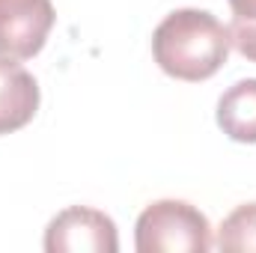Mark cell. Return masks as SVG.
Segmentation results:
<instances>
[{"mask_svg": "<svg viewBox=\"0 0 256 253\" xmlns=\"http://www.w3.org/2000/svg\"><path fill=\"white\" fill-rule=\"evenodd\" d=\"M232 48L230 27L206 9H176L152 33V54L164 74L200 84L220 72Z\"/></svg>", "mask_w": 256, "mask_h": 253, "instance_id": "6da1fadb", "label": "cell"}, {"mask_svg": "<svg viewBox=\"0 0 256 253\" xmlns=\"http://www.w3.org/2000/svg\"><path fill=\"white\" fill-rule=\"evenodd\" d=\"M137 253H206L214 248L208 218L185 200L146 206L134 226Z\"/></svg>", "mask_w": 256, "mask_h": 253, "instance_id": "7a4b0ae2", "label": "cell"}, {"mask_svg": "<svg viewBox=\"0 0 256 253\" xmlns=\"http://www.w3.org/2000/svg\"><path fill=\"white\" fill-rule=\"evenodd\" d=\"M48 253H116V224L90 206H68L45 230Z\"/></svg>", "mask_w": 256, "mask_h": 253, "instance_id": "3957f363", "label": "cell"}, {"mask_svg": "<svg viewBox=\"0 0 256 253\" xmlns=\"http://www.w3.org/2000/svg\"><path fill=\"white\" fill-rule=\"evenodd\" d=\"M51 0H0V57H36L54 27Z\"/></svg>", "mask_w": 256, "mask_h": 253, "instance_id": "277c9868", "label": "cell"}, {"mask_svg": "<svg viewBox=\"0 0 256 253\" xmlns=\"http://www.w3.org/2000/svg\"><path fill=\"white\" fill-rule=\"evenodd\" d=\"M39 110L36 78L12 57H0V134L24 128Z\"/></svg>", "mask_w": 256, "mask_h": 253, "instance_id": "5b68a950", "label": "cell"}, {"mask_svg": "<svg viewBox=\"0 0 256 253\" xmlns=\"http://www.w3.org/2000/svg\"><path fill=\"white\" fill-rule=\"evenodd\" d=\"M218 126L236 143H256V78L232 84L220 96Z\"/></svg>", "mask_w": 256, "mask_h": 253, "instance_id": "8992f818", "label": "cell"}, {"mask_svg": "<svg viewBox=\"0 0 256 253\" xmlns=\"http://www.w3.org/2000/svg\"><path fill=\"white\" fill-rule=\"evenodd\" d=\"M214 248L226 253H256V202H244L224 218Z\"/></svg>", "mask_w": 256, "mask_h": 253, "instance_id": "52a82bcc", "label": "cell"}, {"mask_svg": "<svg viewBox=\"0 0 256 253\" xmlns=\"http://www.w3.org/2000/svg\"><path fill=\"white\" fill-rule=\"evenodd\" d=\"M230 36H232L236 51H238L244 60L256 63V21L232 18V24H230Z\"/></svg>", "mask_w": 256, "mask_h": 253, "instance_id": "ba28073f", "label": "cell"}, {"mask_svg": "<svg viewBox=\"0 0 256 253\" xmlns=\"http://www.w3.org/2000/svg\"><path fill=\"white\" fill-rule=\"evenodd\" d=\"M232 15L242 21H256V0H230Z\"/></svg>", "mask_w": 256, "mask_h": 253, "instance_id": "9c48e42d", "label": "cell"}]
</instances>
